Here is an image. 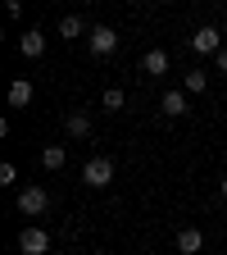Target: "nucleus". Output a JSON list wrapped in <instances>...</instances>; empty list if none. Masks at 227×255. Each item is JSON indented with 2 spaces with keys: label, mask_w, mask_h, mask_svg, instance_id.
Segmentation results:
<instances>
[{
  "label": "nucleus",
  "mask_w": 227,
  "mask_h": 255,
  "mask_svg": "<svg viewBox=\"0 0 227 255\" xmlns=\"http://www.w3.org/2000/svg\"><path fill=\"white\" fill-rule=\"evenodd\" d=\"M18 210H23L27 219L46 214V210H50V191H46V187H37V182H27V187L18 191Z\"/></svg>",
  "instance_id": "nucleus-1"
},
{
  "label": "nucleus",
  "mask_w": 227,
  "mask_h": 255,
  "mask_svg": "<svg viewBox=\"0 0 227 255\" xmlns=\"http://www.w3.org/2000/svg\"><path fill=\"white\" fill-rule=\"evenodd\" d=\"M82 182H86V187H109V182H114V159L91 155L86 164H82Z\"/></svg>",
  "instance_id": "nucleus-2"
},
{
  "label": "nucleus",
  "mask_w": 227,
  "mask_h": 255,
  "mask_svg": "<svg viewBox=\"0 0 227 255\" xmlns=\"http://www.w3.org/2000/svg\"><path fill=\"white\" fill-rule=\"evenodd\" d=\"M86 41H91V55H114V50H118V32L100 23V27H91Z\"/></svg>",
  "instance_id": "nucleus-3"
},
{
  "label": "nucleus",
  "mask_w": 227,
  "mask_h": 255,
  "mask_svg": "<svg viewBox=\"0 0 227 255\" xmlns=\"http://www.w3.org/2000/svg\"><path fill=\"white\" fill-rule=\"evenodd\" d=\"M191 50H200V55H218L223 50V32L209 23V27H200L196 37H191Z\"/></svg>",
  "instance_id": "nucleus-4"
},
{
  "label": "nucleus",
  "mask_w": 227,
  "mask_h": 255,
  "mask_svg": "<svg viewBox=\"0 0 227 255\" xmlns=\"http://www.w3.org/2000/svg\"><path fill=\"white\" fill-rule=\"evenodd\" d=\"M18 251H23V255H46V251H50V237H46L41 228H23V233H18Z\"/></svg>",
  "instance_id": "nucleus-5"
},
{
  "label": "nucleus",
  "mask_w": 227,
  "mask_h": 255,
  "mask_svg": "<svg viewBox=\"0 0 227 255\" xmlns=\"http://www.w3.org/2000/svg\"><path fill=\"white\" fill-rule=\"evenodd\" d=\"M18 50H23L27 59H41V55H46V32H37V27H27L23 37H18Z\"/></svg>",
  "instance_id": "nucleus-6"
},
{
  "label": "nucleus",
  "mask_w": 227,
  "mask_h": 255,
  "mask_svg": "<svg viewBox=\"0 0 227 255\" xmlns=\"http://www.w3.org/2000/svg\"><path fill=\"white\" fill-rule=\"evenodd\" d=\"M141 73H146V78L168 73V55H164V50H146V59H141Z\"/></svg>",
  "instance_id": "nucleus-7"
},
{
  "label": "nucleus",
  "mask_w": 227,
  "mask_h": 255,
  "mask_svg": "<svg viewBox=\"0 0 227 255\" xmlns=\"http://www.w3.org/2000/svg\"><path fill=\"white\" fill-rule=\"evenodd\" d=\"M159 105H164V114H168V119H182V114H186V91H177V87H173V91H164V101H159Z\"/></svg>",
  "instance_id": "nucleus-8"
},
{
  "label": "nucleus",
  "mask_w": 227,
  "mask_h": 255,
  "mask_svg": "<svg viewBox=\"0 0 227 255\" xmlns=\"http://www.w3.org/2000/svg\"><path fill=\"white\" fill-rule=\"evenodd\" d=\"M200 246H205V233H200V228H182V233H177V251H182V255H196Z\"/></svg>",
  "instance_id": "nucleus-9"
},
{
  "label": "nucleus",
  "mask_w": 227,
  "mask_h": 255,
  "mask_svg": "<svg viewBox=\"0 0 227 255\" xmlns=\"http://www.w3.org/2000/svg\"><path fill=\"white\" fill-rule=\"evenodd\" d=\"M64 159H69V146H46V150H41V169L59 173V169H64Z\"/></svg>",
  "instance_id": "nucleus-10"
},
{
  "label": "nucleus",
  "mask_w": 227,
  "mask_h": 255,
  "mask_svg": "<svg viewBox=\"0 0 227 255\" xmlns=\"http://www.w3.org/2000/svg\"><path fill=\"white\" fill-rule=\"evenodd\" d=\"M27 101H32V82H27V78L9 82V110H23Z\"/></svg>",
  "instance_id": "nucleus-11"
},
{
  "label": "nucleus",
  "mask_w": 227,
  "mask_h": 255,
  "mask_svg": "<svg viewBox=\"0 0 227 255\" xmlns=\"http://www.w3.org/2000/svg\"><path fill=\"white\" fill-rule=\"evenodd\" d=\"M64 132H69V137H91V119L86 114H69V119H64Z\"/></svg>",
  "instance_id": "nucleus-12"
},
{
  "label": "nucleus",
  "mask_w": 227,
  "mask_h": 255,
  "mask_svg": "<svg viewBox=\"0 0 227 255\" xmlns=\"http://www.w3.org/2000/svg\"><path fill=\"white\" fill-rule=\"evenodd\" d=\"M205 87H209V73H205V69H191V73L182 78V91H186V96H196V91H205Z\"/></svg>",
  "instance_id": "nucleus-13"
},
{
  "label": "nucleus",
  "mask_w": 227,
  "mask_h": 255,
  "mask_svg": "<svg viewBox=\"0 0 227 255\" xmlns=\"http://www.w3.org/2000/svg\"><path fill=\"white\" fill-rule=\"evenodd\" d=\"M59 37H64V41L82 37V18H77V14H64V18H59Z\"/></svg>",
  "instance_id": "nucleus-14"
},
{
  "label": "nucleus",
  "mask_w": 227,
  "mask_h": 255,
  "mask_svg": "<svg viewBox=\"0 0 227 255\" xmlns=\"http://www.w3.org/2000/svg\"><path fill=\"white\" fill-rule=\"evenodd\" d=\"M100 105H105L109 114H114V110H123V91H118V87H109V91L100 96Z\"/></svg>",
  "instance_id": "nucleus-15"
},
{
  "label": "nucleus",
  "mask_w": 227,
  "mask_h": 255,
  "mask_svg": "<svg viewBox=\"0 0 227 255\" xmlns=\"http://www.w3.org/2000/svg\"><path fill=\"white\" fill-rule=\"evenodd\" d=\"M18 182V169L14 164H0V187H14Z\"/></svg>",
  "instance_id": "nucleus-16"
},
{
  "label": "nucleus",
  "mask_w": 227,
  "mask_h": 255,
  "mask_svg": "<svg viewBox=\"0 0 227 255\" xmlns=\"http://www.w3.org/2000/svg\"><path fill=\"white\" fill-rule=\"evenodd\" d=\"M218 73H227V50H218Z\"/></svg>",
  "instance_id": "nucleus-17"
},
{
  "label": "nucleus",
  "mask_w": 227,
  "mask_h": 255,
  "mask_svg": "<svg viewBox=\"0 0 227 255\" xmlns=\"http://www.w3.org/2000/svg\"><path fill=\"white\" fill-rule=\"evenodd\" d=\"M223 201H227V178H223Z\"/></svg>",
  "instance_id": "nucleus-18"
}]
</instances>
